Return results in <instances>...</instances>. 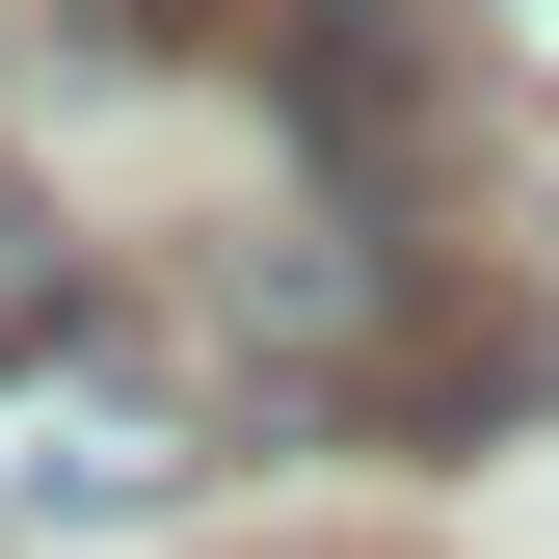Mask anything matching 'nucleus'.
<instances>
[{"label":"nucleus","mask_w":559,"mask_h":559,"mask_svg":"<svg viewBox=\"0 0 559 559\" xmlns=\"http://www.w3.org/2000/svg\"><path fill=\"white\" fill-rule=\"evenodd\" d=\"M27 320H81V266H53L27 214H0V346H27Z\"/></svg>","instance_id":"f03ea898"},{"label":"nucleus","mask_w":559,"mask_h":559,"mask_svg":"<svg viewBox=\"0 0 559 559\" xmlns=\"http://www.w3.org/2000/svg\"><path fill=\"white\" fill-rule=\"evenodd\" d=\"M187 479V400H133V373H0V507H160Z\"/></svg>","instance_id":"f257e3e1"}]
</instances>
